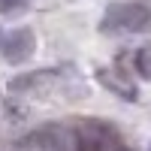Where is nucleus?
Returning <instances> with one entry per match:
<instances>
[{
    "instance_id": "7",
    "label": "nucleus",
    "mask_w": 151,
    "mask_h": 151,
    "mask_svg": "<svg viewBox=\"0 0 151 151\" xmlns=\"http://www.w3.org/2000/svg\"><path fill=\"white\" fill-rule=\"evenodd\" d=\"M118 151H130V148H118Z\"/></svg>"
},
{
    "instance_id": "6",
    "label": "nucleus",
    "mask_w": 151,
    "mask_h": 151,
    "mask_svg": "<svg viewBox=\"0 0 151 151\" xmlns=\"http://www.w3.org/2000/svg\"><path fill=\"white\" fill-rule=\"evenodd\" d=\"M30 0H0V15H12V12H21L27 9Z\"/></svg>"
},
{
    "instance_id": "4",
    "label": "nucleus",
    "mask_w": 151,
    "mask_h": 151,
    "mask_svg": "<svg viewBox=\"0 0 151 151\" xmlns=\"http://www.w3.org/2000/svg\"><path fill=\"white\" fill-rule=\"evenodd\" d=\"M97 76H100V82H103L109 91H115L118 97H124V100H136V88H130V82H124V79H118L115 73H106V70H100Z\"/></svg>"
},
{
    "instance_id": "8",
    "label": "nucleus",
    "mask_w": 151,
    "mask_h": 151,
    "mask_svg": "<svg viewBox=\"0 0 151 151\" xmlns=\"http://www.w3.org/2000/svg\"><path fill=\"white\" fill-rule=\"evenodd\" d=\"M148 151H151V142H148Z\"/></svg>"
},
{
    "instance_id": "5",
    "label": "nucleus",
    "mask_w": 151,
    "mask_h": 151,
    "mask_svg": "<svg viewBox=\"0 0 151 151\" xmlns=\"http://www.w3.org/2000/svg\"><path fill=\"white\" fill-rule=\"evenodd\" d=\"M133 70L142 76V79L151 82V45H142L139 52L133 55Z\"/></svg>"
},
{
    "instance_id": "1",
    "label": "nucleus",
    "mask_w": 151,
    "mask_h": 151,
    "mask_svg": "<svg viewBox=\"0 0 151 151\" xmlns=\"http://www.w3.org/2000/svg\"><path fill=\"white\" fill-rule=\"evenodd\" d=\"M151 24L145 3H112L100 18V33H142Z\"/></svg>"
},
{
    "instance_id": "2",
    "label": "nucleus",
    "mask_w": 151,
    "mask_h": 151,
    "mask_svg": "<svg viewBox=\"0 0 151 151\" xmlns=\"http://www.w3.org/2000/svg\"><path fill=\"white\" fill-rule=\"evenodd\" d=\"M36 52V36L30 27H15L6 36H0V55L6 64H24Z\"/></svg>"
},
{
    "instance_id": "3",
    "label": "nucleus",
    "mask_w": 151,
    "mask_h": 151,
    "mask_svg": "<svg viewBox=\"0 0 151 151\" xmlns=\"http://www.w3.org/2000/svg\"><path fill=\"white\" fill-rule=\"evenodd\" d=\"M109 139H112V133H109L106 124H100V121H85L73 133L76 151H109Z\"/></svg>"
},
{
    "instance_id": "9",
    "label": "nucleus",
    "mask_w": 151,
    "mask_h": 151,
    "mask_svg": "<svg viewBox=\"0 0 151 151\" xmlns=\"http://www.w3.org/2000/svg\"><path fill=\"white\" fill-rule=\"evenodd\" d=\"M0 36H3V33H0Z\"/></svg>"
}]
</instances>
